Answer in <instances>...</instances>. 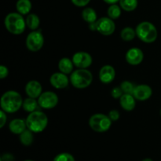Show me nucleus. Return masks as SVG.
<instances>
[{
    "mask_svg": "<svg viewBox=\"0 0 161 161\" xmlns=\"http://www.w3.org/2000/svg\"><path fill=\"white\" fill-rule=\"evenodd\" d=\"M1 161H14V157L10 154H4V155L2 157Z\"/></svg>",
    "mask_w": 161,
    "mask_h": 161,
    "instance_id": "34",
    "label": "nucleus"
},
{
    "mask_svg": "<svg viewBox=\"0 0 161 161\" xmlns=\"http://www.w3.org/2000/svg\"><path fill=\"white\" fill-rule=\"evenodd\" d=\"M25 92L29 97L39 98L42 93V85L37 80H30L25 86Z\"/></svg>",
    "mask_w": 161,
    "mask_h": 161,
    "instance_id": "15",
    "label": "nucleus"
},
{
    "mask_svg": "<svg viewBox=\"0 0 161 161\" xmlns=\"http://www.w3.org/2000/svg\"><path fill=\"white\" fill-rule=\"evenodd\" d=\"M82 18L88 24L96 22L97 20V15L95 9L92 7H85L82 11Z\"/></svg>",
    "mask_w": 161,
    "mask_h": 161,
    "instance_id": "20",
    "label": "nucleus"
},
{
    "mask_svg": "<svg viewBox=\"0 0 161 161\" xmlns=\"http://www.w3.org/2000/svg\"><path fill=\"white\" fill-rule=\"evenodd\" d=\"M142 161H153L152 160V159H150V158H146V159H144V160H142Z\"/></svg>",
    "mask_w": 161,
    "mask_h": 161,
    "instance_id": "37",
    "label": "nucleus"
},
{
    "mask_svg": "<svg viewBox=\"0 0 161 161\" xmlns=\"http://www.w3.org/2000/svg\"><path fill=\"white\" fill-rule=\"evenodd\" d=\"M124 94L122 89L120 88V86H115L112 89L111 91V95L113 98L118 99L122 97V95Z\"/></svg>",
    "mask_w": 161,
    "mask_h": 161,
    "instance_id": "29",
    "label": "nucleus"
},
{
    "mask_svg": "<svg viewBox=\"0 0 161 161\" xmlns=\"http://www.w3.org/2000/svg\"><path fill=\"white\" fill-rule=\"evenodd\" d=\"M24 161H34V160H24Z\"/></svg>",
    "mask_w": 161,
    "mask_h": 161,
    "instance_id": "38",
    "label": "nucleus"
},
{
    "mask_svg": "<svg viewBox=\"0 0 161 161\" xmlns=\"http://www.w3.org/2000/svg\"><path fill=\"white\" fill-rule=\"evenodd\" d=\"M74 65L78 69H87L92 64L93 59L89 53L79 51L73 54L72 58Z\"/></svg>",
    "mask_w": 161,
    "mask_h": 161,
    "instance_id": "10",
    "label": "nucleus"
},
{
    "mask_svg": "<svg viewBox=\"0 0 161 161\" xmlns=\"http://www.w3.org/2000/svg\"><path fill=\"white\" fill-rule=\"evenodd\" d=\"M70 83L77 89H85L93 81V75L87 69H77L70 75Z\"/></svg>",
    "mask_w": 161,
    "mask_h": 161,
    "instance_id": "5",
    "label": "nucleus"
},
{
    "mask_svg": "<svg viewBox=\"0 0 161 161\" xmlns=\"http://www.w3.org/2000/svg\"><path fill=\"white\" fill-rule=\"evenodd\" d=\"M125 58L128 64L131 65H138L144 59V53L141 49L138 47H132L127 51Z\"/></svg>",
    "mask_w": 161,
    "mask_h": 161,
    "instance_id": "11",
    "label": "nucleus"
},
{
    "mask_svg": "<svg viewBox=\"0 0 161 161\" xmlns=\"http://www.w3.org/2000/svg\"><path fill=\"white\" fill-rule=\"evenodd\" d=\"M44 45V37L41 31H31L26 38V47L30 51L37 52Z\"/></svg>",
    "mask_w": 161,
    "mask_h": 161,
    "instance_id": "7",
    "label": "nucleus"
},
{
    "mask_svg": "<svg viewBox=\"0 0 161 161\" xmlns=\"http://www.w3.org/2000/svg\"><path fill=\"white\" fill-rule=\"evenodd\" d=\"M111 119L109 116L102 113H96L91 116L89 125L94 131L97 133H104L108 131L112 126Z\"/></svg>",
    "mask_w": 161,
    "mask_h": 161,
    "instance_id": "6",
    "label": "nucleus"
},
{
    "mask_svg": "<svg viewBox=\"0 0 161 161\" xmlns=\"http://www.w3.org/2000/svg\"><path fill=\"white\" fill-rule=\"evenodd\" d=\"M160 116H161V109H160Z\"/></svg>",
    "mask_w": 161,
    "mask_h": 161,
    "instance_id": "39",
    "label": "nucleus"
},
{
    "mask_svg": "<svg viewBox=\"0 0 161 161\" xmlns=\"http://www.w3.org/2000/svg\"><path fill=\"white\" fill-rule=\"evenodd\" d=\"M23 105L21 95L15 91H8L2 95L0 105L2 110L6 113H14L18 111Z\"/></svg>",
    "mask_w": 161,
    "mask_h": 161,
    "instance_id": "1",
    "label": "nucleus"
},
{
    "mask_svg": "<svg viewBox=\"0 0 161 161\" xmlns=\"http://www.w3.org/2000/svg\"><path fill=\"white\" fill-rule=\"evenodd\" d=\"M116 77V70L109 64H105L101 68L99 71V80L105 84L112 83Z\"/></svg>",
    "mask_w": 161,
    "mask_h": 161,
    "instance_id": "14",
    "label": "nucleus"
},
{
    "mask_svg": "<svg viewBox=\"0 0 161 161\" xmlns=\"http://www.w3.org/2000/svg\"><path fill=\"white\" fill-rule=\"evenodd\" d=\"M4 25L6 30L14 35H20L25 31L26 28V20L23 15L18 12L9 13L4 20Z\"/></svg>",
    "mask_w": 161,
    "mask_h": 161,
    "instance_id": "2",
    "label": "nucleus"
},
{
    "mask_svg": "<svg viewBox=\"0 0 161 161\" xmlns=\"http://www.w3.org/2000/svg\"><path fill=\"white\" fill-rule=\"evenodd\" d=\"M136 35L138 39L146 43H152L155 42L158 36L157 28L149 21H142L137 25Z\"/></svg>",
    "mask_w": 161,
    "mask_h": 161,
    "instance_id": "4",
    "label": "nucleus"
},
{
    "mask_svg": "<svg viewBox=\"0 0 161 161\" xmlns=\"http://www.w3.org/2000/svg\"><path fill=\"white\" fill-rule=\"evenodd\" d=\"M53 161H75L72 154L69 153H61L58 154L53 159Z\"/></svg>",
    "mask_w": 161,
    "mask_h": 161,
    "instance_id": "28",
    "label": "nucleus"
},
{
    "mask_svg": "<svg viewBox=\"0 0 161 161\" xmlns=\"http://www.w3.org/2000/svg\"><path fill=\"white\" fill-rule=\"evenodd\" d=\"M153 94V90L151 86L147 84H139L135 86L133 92V96L135 99L140 102H144L151 97Z\"/></svg>",
    "mask_w": 161,
    "mask_h": 161,
    "instance_id": "13",
    "label": "nucleus"
},
{
    "mask_svg": "<svg viewBox=\"0 0 161 161\" xmlns=\"http://www.w3.org/2000/svg\"><path fill=\"white\" fill-rule=\"evenodd\" d=\"M105 3L108 5H113V4H116L117 3H119V0H103Z\"/></svg>",
    "mask_w": 161,
    "mask_h": 161,
    "instance_id": "35",
    "label": "nucleus"
},
{
    "mask_svg": "<svg viewBox=\"0 0 161 161\" xmlns=\"http://www.w3.org/2000/svg\"><path fill=\"white\" fill-rule=\"evenodd\" d=\"M26 25L29 29L35 31L38 29L39 25H40V20H39V16L36 14H29L27 16L26 19Z\"/></svg>",
    "mask_w": 161,
    "mask_h": 161,
    "instance_id": "21",
    "label": "nucleus"
},
{
    "mask_svg": "<svg viewBox=\"0 0 161 161\" xmlns=\"http://www.w3.org/2000/svg\"><path fill=\"white\" fill-rule=\"evenodd\" d=\"M136 99L134 97L133 94H124L122 97L119 98V103L123 109L125 111H132L135 109L136 105Z\"/></svg>",
    "mask_w": 161,
    "mask_h": 161,
    "instance_id": "16",
    "label": "nucleus"
},
{
    "mask_svg": "<svg viewBox=\"0 0 161 161\" xmlns=\"http://www.w3.org/2000/svg\"><path fill=\"white\" fill-rule=\"evenodd\" d=\"M6 120H7V116H6V113L3 110L0 111V127L3 128L6 124Z\"/></svg>",
    "mask_w": 161,
    "mask_h": 161,
    "instance_id": "33",
    "label": "nucleus"
},
{
    "mask_svg": "<svg viewBox=\"0 0 161 161\" xmlns=\"http://www.w3.org/2000/svg\"><path fill=\"white\" fill-rule=\"evenodd\" d=\"M20 141L21 144L25 146H29L32 144L34 141V136H33V132L28 130V128L22 132L20 135Z\"/></svg>",
    "mask_w": 161,
    "mask_h": 161,
    "instance_id": "23",
    "label": "nucleus"
},
{
    "mask_svg": "<svg viewBox=\"0 0 161 161\" xmlns=\"http://www.w3.org/2000/svg\"><path fill=\"white\" fill-rule=\"evenodd\" d=\"M74 64L72 60H71L69 58H63L58 62V69H59L60 72H63V73L69 75L73 72V67Z\"/></svg>",
    "mask_w": 161,
    "mask_h": 161,
    "instance_id": "18",
    "label": "nucleus"
},
{
    "mask_svg": "<svg viewBox=\"0 0 161 161\" xmlns=\"http://www.w3.org/2000/svg\"><path fill=\"white\" fill-rule=\"evenodd\" d=\"M9 75V70L8 68L5 65H0V79H5Z\"/></svg>",
    "mask_w": 161,
    "mask_h": 161,
    "instance_id": "32",
    "label": "nucleus"
},
{
    "mask_svg": "<svg viewBox=\"0 0 161 161\" xmlns=\"http://www.w3.org/2000/svg\"><path fill=\"white\" fill-rule=\"evenodd\" d=\"M116 30V25L114 20L110 17H102L97 19L96 21V31L103 36H108L113 34Z\"/></svg>",
    "mask_w": 161,
    "mask_h": 161,
    "instance_id": "8",
    "label": "nucleus"
},
{
    "mask_svg": "<svg viewBox=\"0 0 161 161\" xmlns=\"http://www.w3.org/2000/svg\"><path fill=\"white\" fill-rule=\"evenodd\" d=\"M89 28L91 31H96V22L89 24Z\"/></svg>",
    "mask_w": 161,
    "mask_h": 161,
    "instance_id": "36",
    "label": "nucleus"
},
{
    "mask_svg": "<svg viewBox=\"0 0 161 161\" xmlns=\"http://www.w3.org/2000/svg\"><path fill=\"white\" fill-rule=\"evenodd\" d=\"M71 2L77 7H85L89 4L91 0H71Z\"/></svg>",
    "mask_w": 161,
    "mask_h": 161,
    "instance_id": "30",
    "label": "nucleus"
},
{
    "mask_svg": "<svg viewBox=\"0 0 161 161\" xmlns=\"http://www.w3.org/2000/svg\"><path fill=\"white\" fill-rule=\"evenodd\" d=\"M38 105H39V102L36 100V98H32V97H29L26 98L25 100L23 101V105H22V108L27 113H31L32 112L36 111Z\"/></svg>",
    "mask_w": 161,
    "mask_h": 161,
    "instance_id": "22",
    "label": "nucleus"
},
{
    "mask_svg": "<svg viewBox=\"0 0 161 161\" xmlns=\"http://www.w3.org/2000/svg\"><path fill=\"white\" fill-rule=\"evenodd\" d=\"M25 121H26L27 128L33 133L42 132L48 124V118L47 115L38 110L29 113Z\"/></svg>",
    "mask_w": 161,
    "mask_h": 161,
    "instance_id": "3",
    "label": "nucleus"
},
{
    "mask_svg": "<svg viewBox=\"0 0 161 161\" xmlns=\"http://www.w3.org/2000/svg\"><path fill=\"white\" fill-rule=\"evenodd\" d=\"M119 6L127 12H131L136 9L138 7V0H119Z\"/></svg>",
    "mask_w": 161,
    "mask_h": 161,
    "instance_id": "24",
    "label": "nucleus"
},
{
    "mask_svg": "<svg viewBox=\"0 0 161 161\" xmlns=\"http://www.w3.org/2000/svg\"><path fill=\"white\" fill-rule=\"evenodd\" d=\"M108 116L111 119L112 121H117L118 119H119V116H120V114H119V111L116 109L111 110V111L108 113Z\"/></svg>",
    "mask_w": 161,
    "mask_h": 161,
    "instance_id": "31",
    "label": "nucleus"
},
{
    "mask_svg": "<svg viewBox=\"0 0 161 161\" xmlns=\"http://www.w3.org/2000/svg\"><path fill=\"white\" fill-rule=\"evenodd\" d=\"M135 86L130 81H123L120 84V88L122 89L124 94H133L134 90H135Z\"/></svg>",
    "mask_w": 161,
    "mask_h": 161,
    "instance_id": "27",
    "label": "nucleus"
},
{
    "mask_svg": "<svg viewBox=\"0 0 161 161\" xmlns=\"http://www.w3.org/2000/svg\"><path fill=\"white\" fill-rule=\"evenodd\" d=\"M121 13H122V8L120 7L119 5H117V3L110 5L107 9L108 17L113 20H116L119 18L121 15Z\"/></svg>",
    "mask_w": 161,
    "mask_h": 161,
    "instance_id": "25",
    "label": "nucleus"
},
{
    "mask_svg": "<svg viewBox=\"0 0 161 161\" xmlns=\"http://www.w3.org/2000/svg\"><path fill=\"white\" fill-rule=\"evenodd\" d=\"M27 128L26 121L22 119H14L9 123V129L14 135H20Z\"/></svg>",
    "mask_w": 161,
    "mask_h": 161,
    "instance_id": "17",
    "label": "nucleus"
},
{
    "mask_svg": "<svg viewBox=\"0 0 161 161\" xmlns=\"http://www.w3.org/2000/svg\"><path fill=\"white\" fill-rule=\"evenodd\" d=\"M39 105L44 109H51L58 104V96L53 91H45L38 98Z\"/></svg>",
    "mask_w": 161,
    "mask_h": 161,
    "instance_id": "9",
    "label": "nucleus"
},
{
    "mask_svg": "<svg viewBox=\"0 0 161 161\" xmlns=\"http://www.w3.org/2000/svg\"><path fill=\"white\" fill-rule=\"evenodd\" d=\"M70 79L63 72H54L50 78V83L54 88L58 90L64 89L69 86Z\"/></svg>",
    "mask_w": 161,
    "mask_h": 161,
    "instance_id": "12",
    "label": "nucleus"
},
{
    "mask_svg": "<svg viewBox=\"0 0 161 161\" xmlns=\"http://www.w3.org/2000/svg\"><path fill=\"white\" fill-rule=\"evenodd\" d=\"M31 8H32V4L30 0H17L16 3L17 11L21 15L29 14Z\"/></svg>",
    "mask_w": 161,
    "mask_h": 161,
    "instance_id": "19",
    "label": "nucleus"
},
{
    "mask_svg": "<svg viewBox=\"0 0 161 161\" xmlns=\"http://www.w3.org/2000/svg\"><path fill=\"white\" fill-rule=\"evenodd\" d=\"M137 36L136 31L134 28H130V27H126L122 29L120 32V37L121 39L126 42H129V41L133 40Z\"/></svg>",
    "mask_w": 161,
    "mask_h": 161,
    "instance_id": "26",
    "label": "nucleus"
}]
</instances>
